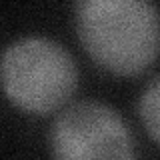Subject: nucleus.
Instances as JSON below:
<instances>
[{"instance_id":"nucleus-1","label":"nucleus","mask_w":160,"mask_h":160,"mask_svg":"<svg viewBox=\"0 0 160 160\" xmlns=\"http://www.w3.org/2000/svg\"><path fill=\"white\" fill-rule=\"evenodd\" d=\"M78 38L108 72L136 76L160 56V14L152 0H80Z\"/></svg>"},{"instance_id":"nucleus-2","label":"nucleus","mask_w":160,"mask_h":160,"mask_svg":"<svg viewBox=\"0 0 160 160\" xmlns=\"http://www.w3.org/2000/svg\"><path fill=\"white\" fill-rule=\"evenodd\" d=\"M76 66L60 44L26 38L12 44L2 58V84L10 102L34 114L56 112L76 90Z\"/></svg>"},{"instance_id":"nucleus-3","label":"nucleus","mask_w":160,"mask_h":160,"mask_svg":"<svg viewBox=\"0 0 160 160\" xmlns=\"http://www.w3.org/2000/svg\"><path fill=\"white\" fill-rule=\"evenodd\" d=\"M56 158H132V134L116 110L100 102H78L58 114L50 130Z\"/></svg>"},{"instance_id":"nucleus-4","label":"nucleus","mask_w":160,"mask_h":160,"mask_svg":"<svg viewBox=\"0 0 160 160\" xmlns=\"http://www.w3.org/2000/svg\"><path fill=\"white\" fill-rule=\"evenodd\" d=\"M140 118L148 134L160 144V76L148 84L140 98Z\"/></svg>"}]
</instances>
